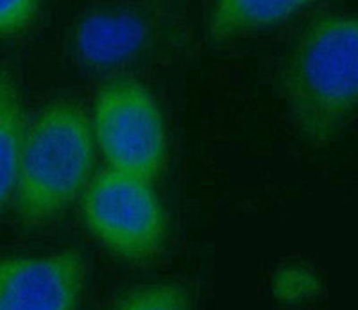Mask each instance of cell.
Here are the masks:
<instances>
[{
	"label": "cell",
	"mask_w": 358,
	"mask_h": 310,
	"mask_svg": "<svg viewBox=\"0 0 358 310\" xmlns=\"http://www.w3.org/2000/svg\"><path fill=\"white\" fill-rule=\"evenodd\" d=\"M357 20L344 13L313 22L290 52L281 88L294 124L308 142H331L350 124L357 106Z\"/></svg>",
	"instance_id": "cell-1"
},
{
	"label": "cell",
	"mask_w": 358,
	"mask_h": 310,
	"mask_svg": "<svg viewBox=\"0 0 358 310\" xmlns=\"http://www.w3.org/2000/svg\"><path fill=\"white\" fill-rule=\"evenodd\" d=\"M95 139L85 110L56 101L24 129L15 203L25 225H41L65 212L92 180Z\"/></svg>",
	"instance_id": "cell-2"
},
{
	"label": "cell",
	"mask_w": 358,
	"mask_h": 310,
	"mask_svg": "<svg viewBox=\"0 0 358 310\" xmlns=\"http://www.w3.org/2000/svg\"><path fill=\"white\" fill-rule=\"evenodd\" d=\"M83 220L92 237L115 257L142 264L167 239V219L152 180L108 167L83 190Z\"/></svg>",
	"instance_id": "cell-3"
},
{
	"label": "cell",
	"mask_w": 358,
	"mask_h": 310,
	"mask_svg": "<svg viewBox=\"0 0 358 310\" xmlns=\"http://www.w3.org/2000/svg\"><path fill=\"white\" fill-rule=\"evenodd\" d=\"M95 146L108 167L155 180L167 153L165 124L155 95L133 79L108 83L95 99Z\"/></svg>",
	"instance_id": "cell-4"
},
{
	"label": "cell",
	"mask_w": 358,
	"mask_h": 310,
	"mask_svg": "<svg viewBox=\"0 0 358 310\" xmlns=\"http://www.w3.org/2000/svg\"><path fill=\"white\" fill-rule=\"evenodd\" d=\"M85 289L78 251L0 257V310H72Z\"/></svg>",
	"instance_id": "cell-5"
},
{
	"label": "cell",
	"mask_w": 358,
	"mask_h": 310,
	"mask_svg": "<svg viewBox=\"0 0 358 310\" xmlns=\"http://www.w3.org/2000/svg\"><path fill=\"white\" fill-rule=\"evenodd\" d=\"M151 43V25L129 9L88 13L73 34L79 62L92 70H113L136 62Z\"/></svg>",
	"instance_id": "cell-6"
},
{
	"label": "cell",
	"mask_w": 358,
	"mask_h": 310,
	"mask_svg": "<svg viewBox=\"0 0 358 310\" xmlns=\"http://www.w3.org/2000/svg\"><path fill=\"white\" fill-rule=\"evenodd\" d=\"M317 0H215L208 17L212 40L224 41L274 27Z\"/></svg>",
	"instance_id": "cell-7"
},
{
	"label": "cell",
	"mask_w": 358,
	"mask_h": 310,
	"mask_svg": "<svg viewBox=\"0 0 358 310\" xmlns=\"http://www.w3.org/2000/svg\"><path fill=\"white\" fill-rule=\"evenodd\" d=\"M24 129V110L17 86L8 76H0V210L15 192Z\"/></svg>",
	"instance_id": "cell-8"
},
{
	"label": "cell",
	"mask_w": 358,
	"mask_h": 310,
	"mask_svg": "<svg viewBox=\"0 0 358 310\" xmlns=\"http://www.w3.org/2000/svg\"><path fill=\"white\" fill-rule=\"evenodd\" d=\"M194 305L188 287L159 282L136 286L124 290L113 300V309L120 310H185Z\"/></svg>",
	"instance_id": "cell-9"
},
{
	"label": "cell",
	"mask_w": 358,
	"mask_h": 310,
	"mask_svg": "<svg viewBox=\"0 0 358 310\" xmlns=\"http://www.w3.org/2000/svg\"><path fill=\"white\" fill-rule=\"evenodd\" d=\"M319 293V280L301 265H285L276 271L273 278L274 298L287 305H297L315 298Z\"/></svg>",
	"instance_id": "cell-10"
},
{
	"label": "cell",
	"mask_w": 358,
	"mask_h": 310,
	"mask_svg": "<svg viewBox=\"0 0 358 310\" xmlns=\"http://www.w3.org/2000/svg\"><path fill=\"white\" fill-rule=\"evenodd\" d=\"M41 0H0V36H13L33 24Z\"/></svg>",
	"instance_id": "cell-11"
}]
</instances>
